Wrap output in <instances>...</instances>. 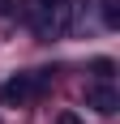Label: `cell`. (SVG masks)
I'll use <instances>...</instances> for the list:
<instances>
[{
  "label": "cell",
  "instance_id": "obj_1",
  "mask_svg": "<svg viewBox=\"0 0 120 124\" xmlns=\"http://www.w3.org/2000/svg\"><path fill=\"white\" fill-rule=\"evenodd\" d=\"M77 13H82V0H30L22 17L34 26L39 39H64L77 26Z\"/></svg>",
  "mask_w": 120,
  "mask_h": 124
},
{
  "label": "cell",
  "instance_id": "obj_2",
  "mask_svg": "<svg viewBox=\"0 0 120 124\" xmlns=\"http://www.w3.org/2000/svg\"><path fill=\"white\" fill-rule=\"evenodd\" d=\"M51 73H17L9 81H0V107H26V103H34L43 90H47Z\"/></svg>",
  "mask_w": 120,
  "mask_h": 124
},
{
  "label": "cell",
  "instance_id": "obj_3",
  "mask_svg": "<svg viewBox=\"0 0 120 124\" xmlns=\"http://www.w3.org/2000/svg\"><path fill=\"white\" fill-rule=\"evenodd\" d=\"M86 107H94L99 116H116L120 90L111 86V77H99V81H90V86H86Z\"/></svg>",
  "mask_w": 120,
  "mask_h": 124
},
{
  "label": "cell",
  "instance_id": "obj_4",
  "mask_svg": "<svg viewBox=\"0 0 120 124\" xmlns=\"http://www.w3.org/2000/svg\"><path fill=\"white\" fill-rule=\"evenodd\" d=\"M26 9V0H0V17H17Z\"/></svg>",
  "mask_w": 120,
  "mask_h": 124
},
{
  "label": "cell",
  "instance_id": "obj_5",
  "mask_svg": "<svg viewBox=\"0 0 120 124\" xmlns=\"http://www.w3.org/2000/svg\"><path fill=\"white\" fill-rule=\"evenodd\" d=\"M103 22H107L111 30L120 26V13H116V0H103Z\"/></svg>",
  "mask_w": 120,
  "mask_h": 124
},
{
  "label": "cell",
  "instance_id": "obj_6",
  "mask_svg": "<svg viewBox=\"0 0 120 124\" xmlns=\"http://www.w3.org/2000/svg\"><path fill=\"white\" fill-rule=\"evenodd\" d=\"M94 73H99V77H111V73H116V64H111V60H94Z\"/></svg>",
  "mask_w": 120,
  "mask_h": 124
},
{
  "label": "cell",
  "instance_id": "obj_7",
  "mask_svg": "<svg viewBox=\"0 0 120 124\" xmlns=\"http://www.w3.org/2000/svg\"><path fill=\"white\" fill-rule=\"evenodd\" d=\"M56 124H86V120H82L77 111H60V116H56Z\"/></svg>",
  "mask_w": 120,
  "mask_h": 124
}]
</instances>
